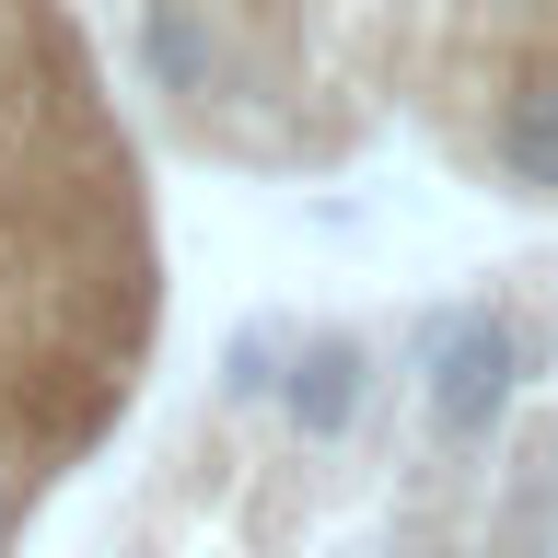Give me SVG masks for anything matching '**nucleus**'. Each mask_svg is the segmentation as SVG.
<instances>
[{"label":"nucleus","mask_w":558,"mask_h":558,"mask_svg":"<svg viewBox=\"0 0 558 558\" xmlns=\"http://www.w3.org/2000/svg\"><path fill=\"white\" fill-rule=\"evenodd\" d=\"M151 129L233 174H314L384 129L558 209V0H117Z\"/></svg>","instance_id":"1"},{"label":"nucleus","mask_w":558,"mask_h":558,"mask_svg":"<svg viewBox=\"0 0 558 558\" xmlns=\"http://www.w3.org/2000/svg\"><path fill=\"white\" fill-rule=\"evenodd\" d=\"M163 361L151 129L82 0H0V558H24Z\"/></svg>","instance_id":"2"},{"label":"nucleus","mask_w":558,"mask_h":558,"mask_svg":"<svg viewBox=\"0 0 558 558\" xmlns=\"http://www.w3.org/2000/svg\"><path fill=\"white\" fill-rule=\"evenodd\" d=\"M500 396H512V326H500V314H465L453 349H442V373H430V442L442 453H488Z\"/></svg>","instance_id":"3"}]
</instances>
